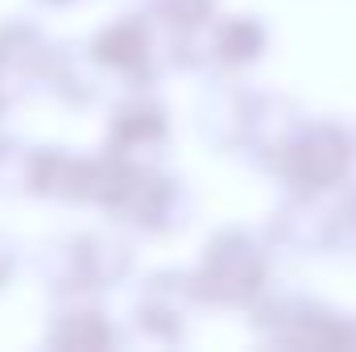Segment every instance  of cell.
<instances>
[{
	"label": "cell",
	"instance_id": "obj_4",
	"mask_svg": "<svg viewBox=\"0 0 356 352\" xmlns=\"http://www.w3.org/2000/svg\"><path fill=\"white\" fill-rule=\"evenodd\" d=\"M91 58L108 71H120L129 79H145L149 75V29L129 17V21H112L108 29L95 33L91 42Z\"/></svg>",
	"mask_w": 356,
	"mask_h": 352
},
{
	"label": "cell",
	"instance_id": "obj_9",
	"mask_svg": "<svg viewBox=\"0 0 356 352\" xmlns=\"http://www.w3.org/2000/svg\"><path fill=\"white\" fill-rule=\"evenodd\" d=\"M154 8L170 21V25H182V29H191V25H199L203 17H207V8H211V0H154Z\"/></svg>",
	"mask_w": 356,
	"mask_h": 352
},
{
	"label": "cell",
	"instance_id": "obj_7",
	"mask_svg": "<svg viewBox=\"0 0 356 352\" xmlns=\"http://www.w3.org/2000/svg\"><path fill=\"white\" fill-rule=\"evenodd\" d=\"M46 340L50 344H63V349H91V344L99 349V344H112V328L91 307H67V311L54 315Z\"/></svg>",
	"mask_w": 356,
	"mask_h": 352
},
{
	"label": "cell",
	"instance_id": "obj_1",
	"mask_svg": "<svg viewBox=\"0 0 356 352\" xmlns=\"http://www.w3.org/2000/svg\"><path fill=\"white\" fill-rule=\"evenodd\" d=\"M0 91H50L67 104L91 99V88L75 75L71 58L25 21L0 25Z\"/></svg>",
	"mask_w": 356,
	"mask_h": 352
},
{
	"label": "cell",
	"instance_id": "obj_11",
	"mask_svg": "<svg viewBox=\"0 0 356 352\" xmlns=\"http://www.w3.org/2000/svg\"><path fill=\"white\" fill-rule=\"evenodd\" d=\"M4 108H8V95H4V91H0V116H4Z\"/></svg>",
	"mask_w": 356,
	"mask_h": 352
},
{
	"label": "cell",
	"instance_id": "obj_8",
	"mask_svg": "<svg viewBox=\"0 0 356 352\" xmlns=\"http://www.w3.org/2000/svg\"><path fill=\"white\" fill-rule=\"evenodd\" d=\"M29 162L33 154L17 145H0V195H29Z\"/></svg>",
	"mask_w": 356,
	"mask_h": 352
},
{
	"label": "cell",
	"instance_id": "obj_6",
	"mask_svg": "<svg viewBox=\"0 0 356 352\" xmlns=\"http://www.w3.org/2000/svg\"><path fill=\"white\" fill-rule=\"evenodd\" d=\"M75 253H79V282L83 290H99V286H112L129 273V245L108 237V232H88V237H75Z\"/></svg>",
	"mask_w": 356,
	"mask_h": 352
},
{
	"label": "cell",
	"instance_id": "obj_2",
	"mask_svg": "<svg viewBox=\"0 0 356 352\" xmlns=\"http://www.w3.org/2000/svg\"><path fill=\"white\" fill-rule=\"evenodd\" d=\"M261 282V262L241 237H220L195 278V294L211 303H245Z\"/></svg>",
	"mask_w": 356,
	"mask_h": 352
},
{
	"label": "cell",
	"instance_id": "obj_5",
	"mask_svg": "<svg viewBox=\"0 0 356 352\" xmlns=\"http://www.w3.org/2000/svg\"><path fill=\"white\" fill-rule=\"evenodd\" d=\"M162 137H166V116H162V108H154V104H145V99H133V104H120V108L112 112V125H108V150H112V154L133 158L137 150H145V145H154V141H162Z\"/></svg>",
	"mask_w": 356,
	"mask_h": 352
},
{
	"label": "cell",
	"instance_id": "obj_12",
	"mask_svg": "<svg viewBox=\"0 0 356 352\" xmlns=\"http://www.w3.org/2000/svg\"><path fill=\"white\" fill-rule=\"evenodd\" d=\"M42 4H71V0H42Z\"/></svg>",
	"mask_w": 356,
	"mask_h": 352
},
{
	"label": "cell",
	"instance_id": "obj_3",
	"mask_svg": "<svg viewBox=\"0 0 356 352\" xmlns=\"http://www.w3.org/2000/svg\"><path fill=\"white\" fill-rule=\"evenodd\" d=\"M29 195L63 199V203H88L91 199V158H75L67 150H33Z\"/></svg>",
	"mask_w": 356,
	"mask_h": 352
},
{
	"label": "cell",
	"instance_id": "obj_10",
	"mask_svg": "<svg viewBox=\"0 0 356 352\" xmlns=\"http://www.w3.org/2000/svg\"><path fill=\"white\" fill-rule=\"evenodd\" d=\"M8 269H13V253H8V249L0 245V282L8 278Z\"/></svg>",
	"mask_w": 356,
	"mask_h": 352
}]
</instances>
